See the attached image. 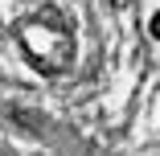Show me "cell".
<instances>
[{
    "label": "cell",
    "mask_w": 160,
    "mask_h": 156,
    "mask_svg": "<svg viewBox=\"0 0 160 156\" xmlns=\"http://www.w3.org/2000/svg\"><path fill=\"white\" fill-rule=\"evenodd\" d=\"M152 37H156V41H160V13H156V17H152Z\"/></svg>",
    "instance_id": "cell-1"
}]
</instances>
